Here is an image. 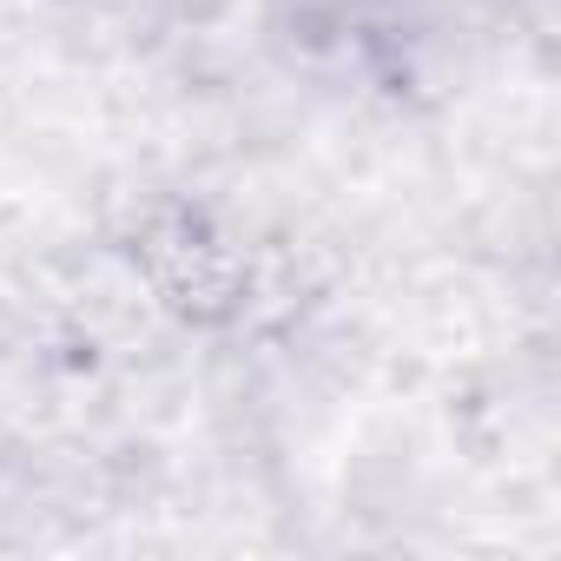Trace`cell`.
<instances>
[{"instance_id":"6da1fadb","label":"cell","mask_w":561,"mask_h":561,"mask_svg":"<svg viewBox=\"0 0 561 561\" xmlns=\"http://www.w3.org/2000/svg\"><path fill=\"white\" fill-rule=\"evenodd\" d=\"M139 271L179 318H198V324H218L251 298L244 251L218 238L198 211H159L139 231Z\"/></svg>"}]
</instances>
